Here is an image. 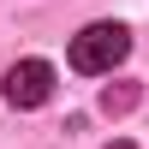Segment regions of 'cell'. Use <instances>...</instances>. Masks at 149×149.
Wrapping results in <instances>:
<instances>
[{"label": "cell", "mask_w": 149, "mask_h": 149, "mask_svg": "<svg viewBox=\"0 0 149 149\" xmlns=\"http://www.w3.org/2000/svg\"><path fill=\"white\" fill-rule=\"evenodd\" d=\"M125 54H131V30H125V24H113V18L84 24V30L72 36V48H66L72 72H84V78H102V72H113Z\"/></svg>", "instance_id": "obj_1"}, {"label": "cell", "mask_w": 149, "mask_h": 149, "mask_svg": "<svg viewBox=\"0 0 149 149\" xmlns=\"http://www.w3.org/2000/svg\"><path fill=\"white\" fill-rule=\"evenodd\" d=\"M0 95H6L12 107H42L48 95H54V66H48V60H18V66H6Z\"/></svg>", "instance_id": "obj_2"}, {"label": "cell", "mask_w": 149, "mask_h": 149, "mask_svg": "<svg viewBox=\"0 0 149 149\" xmlns=\"http://www.w3.org/2000/svg\"><path fill=\"white\" fill-rule=\"evenodd\" d=\"M107 149H137V143H125V137H119V143H107Z\"/></svg>", "instance_id": "obj_3"}]
</instances>
